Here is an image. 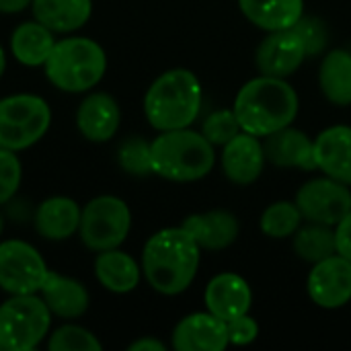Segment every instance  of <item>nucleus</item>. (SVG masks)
Returning a JSON list of instances; mask_svg holds the SVG:
<instances>
[{
    "instance_id": "cd10ccee",
    "label": "nucleus",
    "mask_w": 351,
    "mask_h": 351,
    "mask_svg": "<svg viewBox=\"0 0 351 351\" xmlns=\"http://www.w3.org/2000/svg\"><path fill=\"white\" fill-rule=\"evenodd\" d=\"M304 218L296 206V202H288V199H280L269 204L261 218H259V228L267 239L274 241H284V239H292V234L302 226Z\"/></svg>"
},
{
    "instance_id": "aec40b11",
    "label": "nucleus",
    "mask_w": 351,
    "mask_h": 351,
    "mask_svg": "<svg viewBox=\"0 0 351 351\" xmlns=\"http://www.w3.org/2000/svg\"><path fill=\"white\" fill-rule=\"evenodd\" d=\"M80 206L70 197H49L41 202L33 214L35 230L45 241H66L80 228Z\"/></svg>"
},
{
    "instance_id": "b1692460",
    "label": "nucleus",
    "mask_w": 351,
    "mask_h": 351,
    "mask_svg": "<svg viewBox=\"0 0 351 351\" xmlns=\"http://www.w3.org/2000/svg\"><path fill=\"white\" fill-rule=\"evenodd\" d=\"M319 88L335 107L351 105V51L343 47L327 49L319 66Z\"/></svg>"
},
{
    "instance_id": "c756f323",
    "label": "nucleus",
    "mask_w": 351,
    "mask_h": 351,
    "mask_svg": "<svg viewBox=\"0 0 351 351\" xmlns=\"http://www.w3.org/2000/svg\"><path fill=\"white\" fill-rule=\"evenodd\" d=\"M119 167L136 177L152 175V160H150V142L140 136L128 138L117 150Z\"/></svg>"
},
{
    "instance_id": "0eeeda50",
    "label": "nucleus",
    "mask_w": 351,
    "mask_h": 351,
    "mask_svg": "<svg viewBox=\"0 0 351 351\" xmlns=\"http://www.w3.org/2000/svg\"><path fill=\"white\" fill-rule=\"evenodd\" d=\"M51 123L49 105L37 95H10L0 99V146L12 152L37 144Z\"/></svg>"
},
{
    "instance_id": "423d86ee",
    "label": "nucleus",
    "mask_w": 351,
    "mask_h": 351,
    "mask_svg": "<svg viewBox=\"0 0 351 351\" xmlns=\"http://www.w3.org/2000/svg\"><path fill=\"white\" fill-rule=\"evenodd\" d=\"M51 311L35 294H12L0 304V350L29 351L49 333Z\"/></svg>"
},
{
    "instance_id": "e433bc0d",
    "label": "nucleus",
    "mask_w": 351,
    "mask_h": 351,
    "mask_svg": "<svg viewBox=\"0 0 351 351\" xmlns=\"http://www.w3.org/2000/svg\"><path fill=\"white\" fill-rule=\"evenodd\" d=\"M31 6V0H0V12L4 14H14Z\"/></svg>"
},
{
    "instance_id": "39448f33",
    "label": "nucleus",
    "mask_w": 351,
    "mask_h": 351,
    "mask_svg": "<svg viewBox=\"0 0 351 351\" xmlns=\"http://www.w3.org/2000/svg\"><path fill=\"white\" fill-rule=\"evenodd\" d=\"M47 80L64 93H84L101 82L107 70L105 49L88 37L56 41L45 64Z\"/></svg>"
},
{
    "instance_id": "72a5a7b5",
    "label": "nucleus",
    "mask_w": 351,
    "mask_h": 351,
    "mask_svg": "<svg viewBox=\"0 0 351 351\" xmlns=\"http://www.w3.org/2000/svg\"><path fill=\"white\" fill-rule=\"evenodd\" d=\"M226 333H228V346L245 348V346H251L257 341L259 323L251 313H247V315L226 321Z\"/></svg>"
},
{
    "instance_id": "7c9ffc66",
    "label": "nucleus",
    "mask_w": 351,
    "mask_h": 351,
    "mask_svg": "<svg viewBox=\"0 0 351 351\" xmlns=\"http://www.w3.org/2000/svg\"><path fill=\"white\" fill-rule=\"evenodd\" d=\"M47 348L51 351H101L103 346L99 339L76 325H64L60 327L47 341Z\"/></svg>"
},
{
    "instance_id": "dca6fc26",
    "label": "nucleus",
    "mask_w": 351,
    "mask_h": 351,
    "mask_svg": "<svg viewBox=\"0 0 351 351\" xmlns=\"http://www.w3.org/2000/svg\"><path fill=\"white\" fill-rule=\"evenodd\" d=\"M263 140L265 158L278 169H298V171H317L315 162V138L306 132L288 125L282 128Z\"/></svg>"
},
{
    "instance_id": "5701e85b",
    "label": "nucleus",
    "mask_w": 351,
    "mask_h": 351,
    "mask_svg": "<svg viewBox=\"0 0 351 351\" xmlns=\"http://www.w3.org/2000/svg\"><path fill=\"white\" fill-rule=\"evenodd\" d=\"M239 8L251 25L269 33L292 29L304 14V0H239Z\"/></svg>"
},
{
    "instance_id": "a211bd4d",
    "label": "nucleus",
    "mask_w": 351,
    "mask_h": 351,
    "mask_svg": "<svg viewBox=\"0 0 351 351\" xmlns=\"http://www.w3.org/2000/svg\"><path fill=\"white\" fill-rule=\"evenodd\" d=\"M317 169L351 187V125H329L315 136Z\"/></svg>"
},
{
    "instance_id": "c85d7f7f",
    "label": "nucleus",
    "mask_w": 351,
    "mask_h": 351,
    "mask_svg": "<svg viewBox=\"0 0 351 351\" xmlns=\"http://www.w3.org/2000/svg\"><path fill=\"white\" fill-rule=\"evenodd\" d=\"M241 132H243V128H241L239 117H237L232 107L230 109H218V111L210 113L202 123V134L206 136V140L214 148H222Z\"/></svg>"
},
{
    "instance_id": "ddd939ff",
    "label": "nucleus",
    "mask_w": 351,
    "mask_h": 351,
    "mask_svg": "<svg viewBox=\"0 0 351 351\" xmlns=\"http://www.w3.org/2000/svg\"><path fill=\"white\" fill-rule=\"evenodd\" d=\"M265 165L267 158L263 150V140L253 134L241 132L220 148L222 173L230 183L239 187L253 185L263 175Z\"/></svg>"
},
{
    "instance_id": "6e6552de",
    "label": "nucleus",
    "mask_w": 351,
    "mask_h": 351,
    "mask_svg": "<svg viewBox=\"0 0 351 351\" xmlns=\"http://www.w3.org/2000/svg\"><path fill=\"white\" fill-rule=\"evenodd\" d=\"M132 228V212L128 204L115 195H99L90 199L80 214V241L90 251H109L123 245Z\"/></svg>"
},
{
    "instance_id": "393cba45",
    "label": "nucleus",
    "mask_w": 351,
    "mask_h": 351,
    "mask_svg": "<svg viewBox=\"0 0 351 351\" xmlns=\"http://www.w3.org/2000/svg\"><path fill=\"white\" fill-rule=\"evenodd\" d=\"M35 21L53 33H72L86 25L93 0H31Z\"/></svg>"
},
{
    "instance_id": "7ed1b4c3",
    "label": "nucleus",
    "mask_w": 351,
    "mask_h": 351,
    "mask_svg": "<svg viewBox=\"0 0 351 351\" xmlns=\"http://www.w3.org/2000/svg\"><path fill=\"white\" fill-rule=\"evenodd\" d=\"M204 86L195 72L171 68L144 95V115L156 132L191 128L202 113Z\"/></svg>"
},
{
    "instance_id": "4c0bfd02",
    "label": "nucleus",
    "mask_w": 351,
    "mask_h": 351,
    "mask_svg": "<svg viewBox=\"0 0 351 351\" xmlns=\"http://www.w3.org/2000/svg\"><path fill=\"white\" fill-rule=\"evenodd\" d=\"M4 68H6V56H4V49H2V45H0V78H2V74H4Z\"/></svg>"
},
{
    "instance_id": "9b49d317",
    "label": "nucleus",
    "mask_w": 351,
    "mask_h": 351,
    "mask_svg": "<svg viewBox=\"0 0 351 351\" xmlns=\"http://www.w3.org/2000/svg\"><path fill=\"white\" fill-rule=\"evenodd\" d=\"M306 294L313 304L325 311H337L351 302V261L335 253L311 265Z\"/></svg>"
},
{
    "instance_id": "bb28decb",
    "label": "nucleus",
    "mask_w": 351,
    "mask_h": 351,
    "mask_svg": "<svg viewBox=\"0 0 351 351\" xmlns=\"http://www.w3.org/2000/svg\"><path fill=\"white\" fill-rule=\"evenodd\" d=\"M292 251L300 261L311 265L335 255V228L325 224L302 222V226L292 234Z\"/></svg>"
},
{
    "instance_id": "9d476101",
    "label": "nucleus",
    "mask_w": 351,
    "mask_h": 351,
    "mask_svg": "<svg viewBox=\"0 0 351 351\" xmlns=\"http://www.w3.org/2000/svg\"><path fill=\"white\" fill-rule=\"evenodd\" d=\"M47 265L37 249L25 241L10 239L0 243V288L8 294H37Z\"/></svg>"
},
{
    "instance_id": "a878e982",
    "label": "nucleus",
    "mask_w": 351,
    "mask_h": 351,
    "mask_svg": "<svg viewBox=\"0 0 351 351\" xmlns=\"http://www.w3.org/2000/svg\"><path fill=\"white\" fill-rule=\"evenodd\" d=\"M53 45V31H49L39 21L21 23L10 35L12 56L25 66H43Z\"/></svg>"
},
{
    "instance_id": "412c9836",
    "label": "nucleus",
    "mask_w": 351,
    "mask_h": 351,
    "mask_svg": "<svg viewBox=\"0 0 351 351\" xmlns=\"http://www.w3.org/2000/svg\"><path fill=\"white\" fill-rule=\"evenodd\" d=\"M39 294L43 298V302L47 304V308L51 311V315L60 317V319H76L82 317L88 308L90 296L84 288V284L60 276L56 271H47Z\"/></svg>"
},
{
    "instance_id": "20e7f679",
    "label": "nucleus",
    "mask_w": 351,
    "mask_h": 351,
    "mask_svg": "<svg viewBox=\"0 0 351 351\" xmlns=\"http://www.w3.org/2000/svg\"><path fill=\"white\" fill-rule=\"evenodd\" d=\"M152 175L175 183H195L216 167V148L191 128L158 132L150 142Z\"/></svg>"
},
{
    "instance_id": "473e14b6",
    "label": "nucleus",
    "mask_w": 351,
    "mask_h": 351,
    "mask_svg": "<svg viewBox=\"0 0 351 351\" xmlns=\"http://www.w3.org/2000/svg\"><path fill=\"white\" fill-rule=\"evenodd\" d=\"M21 177H23L21 160L12 150L0 146V206L8 204L16 195Z\"/></svg>"
},
{
    "instance_id": "1a4fd4ad",
    "label": "nucleus",
    "mask_w": 351,
    "mask_h": 351,
    "mask_svg": "<svg viewBox=\"0 0 351 351\" xmlns=\"http://www.w3.org/2000/svg\"><path fill=\"white\" fill-rule=\"evenodd\" d=\"M294 202L304 222L335 228L351 210V187L327 175L315 177L300 185Z\"/></svg>"
},
{
    "instance_id": "f257e3e1",
    "label": "nucleus",
    "mask_w": 351,
    "mask_h": 351,
    "mask_svg": "<svg viewBox=\"0 0 351 351\" xmlns=\"http://www.w3.org/2000/svg\"><path fill=\"white\" fill-rule=\"evenodd\" d=\"M202 249L183 228H162L154 232L142 251V274L150 288L162 296H179L197 278Z\"/></svg>"
},
{
    "instance_id": "f3484780",
    "label": "nucleus",
    "mask_w": 351,
    "mask_h": 351,
    "mask_svg": "<svg viewBox=\"0 0 351 351\" xmlns=\"http://www.w3.org/2000/svg\"><path fill=\"white\" fill-rule=\"evenodd\" d=\"M181 226L195 239L202 251H224L230 249L241 234V222L230 210H208L189 214Z\"/></svg>"
},
{
    "instance_id": "c9c22d12",
    "label": "nucleus",
    "mask_w": 351,
    "mask_h": 351,
    "mask_svg": "<svg viewBox=\"0 0 351 351\" xmlns=\"http://www.w3.org/2000/svg\"><path fill=\"white\" fill-rule=\"evenodd\" d=\"M128 350L130 351H165L167 350V346H165L162 341L154 339V337H142V339L134 341Z\"/></svg>"
},
{
    "instance_id": "4468645a",
    "label": "nucleus",
    "mask_w": 351,
    "mask_h": 351,
    "mask_svg": "<svg viewBox=\"0 0 351 351\" xmlns=\"http://www.w3.org/2000/svg\"><path fill=\"white\" fill-rule=\"evenodd\" d=\"M171 346L177 351H224L228 348L226 323L210 311L185 315L173 329Z\"/></svg>"
},
{
    "instance_id": "58836bf2",
    "label": "nucleus",
    "mask_w": 351,
    "mask_h": 351,
    "mask_svg": "<svg viewBox=\"0 0 351 351\" xmlns=\"http://www.w3.org/2000/svg\"><path fill=\"white\" fill-rule=\"evenodd\" d=\"M2 228H4V220H2V216H0V234H2Z\"/></svg>"
},
{
    "instance_id": "f03ea898",
    "label": "nucleus",
    "mask_w": 351,
    "mask_h": 351,
    "mask_svg": "<svg viewBox=\"0 0 351 351\" xmlns=\"http://www.w3.org/2000/svg\"><path fill=\"white\" fill-rule=\"evenodd\" d=\"M232 109L243 132L265 138L296 121L300 99L288 78L257 74L239 88Z\"/></svg>"
},
{
    "instance_id": "2f4dec72",
    "label": "nucleus",
    "mask_w": 351,
    "mask_h": 351,
    "mask_svg": "<svg viewBox=\"0 0 351 351\" xmlns=\"http://www.w3.org/2000/svg\"><path fill=\"white\" fill-rule=\"evenodd\" d=\"M292 29L302 39V45H304L308 58L323 56L327 51V45H329V29H327V25H325L323 19L311 16V14H302V19Z\"/></svg>"
},
{
    "instance_id": "f8f14e48",
    "label": "nucleus",
    "mask_w": 351,
    "mask_h": 351,
    "mask_svg": "<svg viewBox=\"0 0 351 351\" xmlns=\"http://www.w3.org/2000/svg\"><path fill=\"white\" fill-rule=\"evenodd\" d=\"M306 49L294 29L269 31L255 49V68L263 76L290 78L306 62Z\"/></svg>"
},
{
    "instance_id": "4be33fe9",
    "label": "nucleus",
    "mask_w": 351,
    "mask_h": 351,
    "mask_svg": "<svg viewBox=\"0 0 351 351\" xmlns=\"http://www.w3.org/2000/svg\"><path fill=\"white\" fill-rule=\"evenodd\" d=\"M95 276L99 284L113 294L134 292L142 280V265L125 253L117 249L101 251L95 259Z\"/></svg>"
},
{
    "instance_id": "f704fd0d",
    "label": "nucleus",
    "mask_w": 351,
    "mask_h": 351,
    "mask_svg": "<svg viewBox=\"0 0 351 351\" xmlns=\"http://www.w3.org/2000/svg\"><path fill=\"white\" fill-rule=\"evenodd\" d=\"M335 243H337V253L351 261V210L335 226Z\"/></svg>"
},
{
    "instance_id": "6ab92c4d",
    "label": "nucleus",
    "mask_w": 351,
    "mask_h": 351,
    "mask_svg": "<svg viewBox=\"0 0 351 351\" xmlns=\"http://www.w3.org/2000/svg\"><path fill=\"white\" fill-rule=\"evenodd\" d=\"M119 123H121L119 105L107 93L88 95L76 111V125L88 142H97V144L109 142L117 134Z\"/></svg>"
},
{
    "instance_id": "2eb2a0df",
    "label": "nucleus",
    "mask_w": 351,
    "mask_h": 351,
    "mask_svg": "<svg viewBox=\"0 0 351 351\" xmlns=\"http://www.w3.org/2000/svg\"><path fill=\"white\" fill-rule=\"evenodd\" d=\"M204 302L206 311L226 323L230 319L251 313L253 290L243 276L234 271H222L206 284Z\"/></svg>"
}]
</instances>
